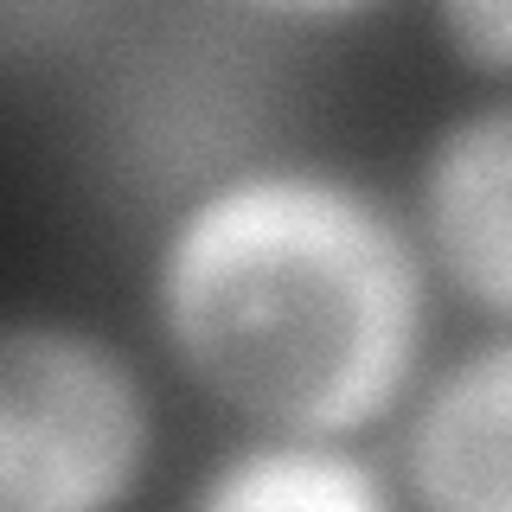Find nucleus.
I'll return each instance as SVG.
<instances>
[{
	"mask_svg": "<svg viewBox=\"0 0 512 512\" xmlns=\"http://www.w3.org/2000/svg\"><path fill=\"white\" fill-rule=\"evenodd\" d=\"M436 13L461 64L512 77V0H436Z\"/></svg>",
	"mask_w": 512,
	"mask_h": 512,
	"instance_id": "6",
	"label": "nucleus"
},
{
	"mask_svg": "<svg viewBox=\"0 0 512 512\" xmlns=\"http://www.w3.org/2000/svg\"><path fill=\"white\" fill-rule=\"evenodd\" d=\"M404 461L423 506L512 512V340L461 359L423 397Z\"/></svg>",
	"mask_w": 512,
	"mask_h": 512,
	"instance_id": "4",
	"label": "nucleus"
},
{
	"mask_svg": "<svg viewBox=\"0 0 512 512\" xmlns=\"http://www.w3.org/2000/svg\"><path fill=\"white\" fill-rule=\"evenodd\" d=\"M212 512H378L384 487L365 461L320 436H269L199 487Z\"/></svg>",
	"mask_w": 512,
	"mask_h": 512,
	"instance_id": "5",
	"label": "nucleus"
},
{
	"mask_svg": "<svg viewBox=\"0 0 512 512\" xmlns=\"http://www.w3.org/2000/svg\"><path fill=\"white\" fill-rule=\"evenodd\" d=\"M148 468V397L116 346L0 320V512H96Z\"/></svg>",
	"mask_w": 512,
	"mask_h": 512,
	"instance_id": "2",
	"label": "nucleus"
},
{
	"mask_svg": "<svg viewBox=\"0 0 512 512\" xmlns=\"http://www.w3.org/2000/svg\"><path fill=\"white\" fill-rule=\"evenodd\" d=\"M429 244L480 308L512 314V103L448 122L423 167Z\"/></svg>",
	"mask_w": 512,
	"mask_h": 512,
	"instance_id": "3",
	"label": "nucleus"
},
{
	"mask_svg": "<svg viewBox=\"0 0 512 512\" xmlns=\"http://www.w3.org/2000/svg\"><path fill=\"white\" fill-rule=\"evenodd\" d=\"M154 301L186 372L269 436L340 442L423 359V256L340 173L263 167L212 186L173 224Z\"/></svg>",
	"mask_w": 512,
	"mask_h": 512,
	"instance_id": "1",
	"label": "nucleus"
},
{
	"mask_svg": "<svg viewBox=\"0 0 512 512\" xmlns=\"http://www.w3.org/2000/svg\"><path fill=\"white\" fill-rule=\"evenodd\" d=\"M256 13H276V20H301V26H327V20H352V13L378 7V0H250Z\"/></svg>",
	"mask_w": 512,
	"mask_h": 512,
	"instance_id": "7",
	"label": "nucleus"
}]
</instances>
